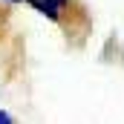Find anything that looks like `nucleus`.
Here are the masks:
<instances>
[{
    "mask_svg": "<svg viewBox=\"0 0 124 124\" xmlns=\"http://www.w3.org/2000/svg\"><path fill=\"white\" fill-rule=\"evenodd\" d=\"M23 3H29L35 12H40V15L52 17V20H61L63 12L69 9V3H72V0H23Z\"/></svg>",
    "mask_w": 124,
    "mask_h": 124,
    "instance_id": "f257e3e1",
    "label": "nucleus"
},
{
    "mask_svg": "<svg viewBox=\"0 0 124 124\" xmlns=\"http://www.w3.org/2000/svg\"><path fill=\"white\" fill-rule=\"evenodd\" d=\"M9 3H17V0H9Z\"/></svg>",
    "mask_w": 124,
    "mask_h": 124,
    "instance_id": "f03ea898",
    "label": "nucleus"
}]
</instances>
